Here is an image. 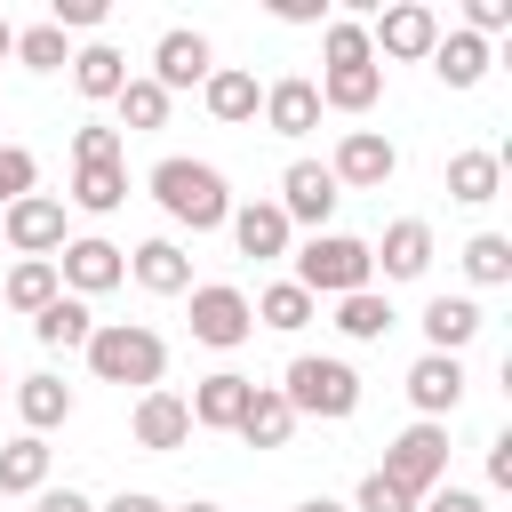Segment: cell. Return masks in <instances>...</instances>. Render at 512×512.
Listing matches in <instances>:
<instances>
[{
  "label": "cell",
  "mask_w": 512,
  "mask_h": 512,
  "mask_svg": "<svg viewBox=\"0 0 512 512\" xmlns=\"http://www.w3.org/2000/svg\"><path fill=\"white\" fill-rule=\"evenodd\" d=\"M152 200L176 216V224H192V232H216L224 216H232V192H224V168H208V160H160L152 168Z\"/></svg>",
  "instance_id": "cell-1"
},
{
  "label": "cell",
  "mask_w": 512,
  "mask_h": 512,
  "mask_svg": "<svg viewBox=\"0 0 512 512\" xmlns=\"http://www.w3.org/2000/svg\"><path fill=\"white\" fill-rule=\"evenodd\" d=\"M80 352H88V368H96L104 384H144V392H152L160 368H168V344H160L144 320H104Z\"/></svg>",
  "instance_id": "cell-2"
},
{
  "label": "cell",
  "mask_w": 512,
  "mask_h": 512,
  "mask_svg": "<svg viewBox=\"0 0 512 512\" xmlns=\"http://www.w3.org/2000/svg\"><path fill=\"white\" fill-rule=\"evenodd\" d=\"M368 240H352V232H312L304 240V256H296V288L320 304V296H352V288H368Z\"/></svg>",
  "instance_id": "cell-3"
},
{
  "label": "cell",
  "mask_w": 512,
  "mask_h": 512,
  "mask_svg": "<svg viewBox=\"0 0 512 512\" xmlns=\"http://www.w3.org/2000/svg\"><path fill=\"white\" fill-rule=\"evenodd\" d=\"M280 400L296 408V416H352L360 408V376L344 368V360H320V352H296L288 360V384H280Z\"/></svg>",
  "instance_id": "cell-4"
},
{
  "label": "cell",
  "mask_w": 512,
  "mask_h": 512,
  "mask_svg": "<svg viewBox=\"0 0 512 512\" xmlns=\"http://www.w3.org/2000/svg\"><path fill=\"white\" fill-rule=\"evenodd\" d=\"M408 504H424L432 488H448V432L440 424H408L392 448H384V464H376Z\"/></svg>",
  "instance_id": "cell-5"
},
{
  "label": "cell",
  "mask_w": 512,
  "mask_h": 512,
  "mask_svg": "<svg viewBox=\"0 0 512 512\" xmlns=\"http://www.w3.org/2000/svg\"><path fill=\"white\" fill-rule=\"evenodd\" d=\"M192 336H200V344H216V352L248 344V336H256V312H248V296H240V288H224V280L192 288Z\"/></svg>",
  "instance_id": "cell-6"
},
{
  "label": "cell",
  "mask_w": 512,
  "mask_h": 512,
  "mask_svg": "<svg viewBox=\"0 0 512 512\" xmlns=\"http://www.w3.org/2000/svg\"><path fill=\"white\" fill-rule=\"evenodd\" d=\"M392 168H400V152H392V136H376V128H352V136L336 144V160H328L336 192H344V184H352V192H384Z\"/></svg>",
  "instance_id": "cell-7"
},
{
  "label": "cell",
  "mask_w": 512,
  "mask_h": 512,
  "mask_svg": "<svg viewBox=\"0 0 512 512\" xmlns=\"http://www.w3.org/2000/svg\"><path fill=\"white\" fill-rule=\"evenodd\" d=\"M0 224H8V248H16V256H48V264H56V248H64V200L24 192V200L0 208Z\"/></svg>",
  "instance_id": "cell-8"
},
{
  "label": "cell",
  "mask_w": 512,
  "mask_h": 512,
  "mask_svg": "<svg viewBox=\"0 0 512 512\" xmlns=\"http://www.w3.org/2000/svg\"><path fill=\"white\" fill-rule=\"evenodd\" d=\"M56 280H64L72 296H104V288L128 280V256H120L112 240H64V248H56Z\"/></svg>",
  "instance_id": "cell-9"
},
{
  "label": "cell",
  "mask_w": 512,
  "mask_h": 512,
  "mask_svg": "<svg viewBox=\"0 0 512 512\" xmlns=\"http://www.w3.org/2000/svg\"><path fill=\"white\" fill-rule=\"evenodd\" d=\"M336 200H344V192H336L328 160H296V168L280 176V216H288V224H312V232H320Z\"/></svg>",
  "instance_id": "cell-10"
},
{
  "label": "cell",
  "mask_w": 512,
  "mask_h": 512,
  "mask_svg": "<svg viewBox=\"0 0 512 512\" xmlns=\"http://www.w3.org/2000/svg\"><path fill=\"white\" fill-rule=\"evenodd\" d=\"M432 40H440V16H432L424 0L384 8V16H376V32H368V48H384V56H432Z\"/></svg>",
  "instance_id": "cell-11"
},
{
  "label": "cell",
  "mask_w": 512,
  "mask_h": 512,
  "mask_svg": "<svg viewBox=\"0 0 512 512\" xmlns=\"http://www.w3.org/2000/svg\"><path fill=\"white\" fill-rule=\"evenodd\" d=\"M408 400H416V416H424V424H440V416L464 400V360H448V352H424V360L408 368Z\"/></svg>",
  "instance_id": "cell-12"
},
{
  "label": "cell",
  "mask_w": 512,
  "mask_h": 512,
  "mask_svg": "<svg viewBox=\"0 0 512 512\" xmlns=\"http://www.w3.org/2000/svg\"><path fill=\"white\" fill-rule=\"evenodd\" d=\"M216 64H208V40L200 32H160V48H152V88H192V80H208Z\"/></svg>",
  "instance_id": "cell-13"
},
{
  "label": "cell",
  "mask_w": 512,
  "mask_h": 512,
  "mask_svg": "<svg viewBox=\"0 0 512 512\" xmlns=\"http://www.w3.org/2000/svg\"><path fill=\"white\" fill-rule=\"evenodd\" d=\"M184 440H192V408H184L176 392H144V400H136V448L168 456V448H184Z\"/></svg>",
  "instance_id": "cell-14"
},
{
  "label": "cell",
  "mask_w": 512,
  "mask_h": 512,
  "mask_svg": "<svg viewBox=\"0 0 512 512\" xmlns=\"http://www.w3.org/2000/svg\"><path fill=\"white\" fill-rule=\"evenodd\" d=\"M232 224V240H240V256H288V216H280V200H248V208H232L224 216Z\"/></svg>",
  "instance_id": "cell-15"
},
{
  "label": "cell",
  "mask_w": 512,
  "mask_h": 512,
  "mask_svg": "<svg viewBox=\"0 0 512 512\" xmlns=\"http://www.w3.org/2000/svg\"><path fill=\"white\" fill-rule=\"evenodd\" d=\"M368 264H384V280H424V264H432V224L400 216V224L384 232V248H368Z\"/></svg>",
  "instance_id": "cell-16"
},
{
  "label": "cell",
  "mask_w": 512,
  "mask_h": 512,
  "mask_svg": "<svg viewBox=\"0 0 512 512\" xmlns=\"http://www.w3.org/2000/svg\"><path fill=\"white\" fill-rule=\"evenodd\" d=\"M248 392H256V384L224 368V376H200L184 408H192V424H208V432H232V424H240V408H248Z\"/></svg>",
  "instance_id": "cell-17"
},
{
  "label": "cell",
  "mask_w": 512,
  "mask_h": 512,
  "mask_svg": "<svg viewBox=\"0 0 512 512\" xmlns=\"http://www.w3.org/2000/svg\"><path fill=\"white\" fill-rule=\"evenodd\" d=\"M248 448H288V432H296V408L280 400V384H256L248 392V408H240V424H232Z\"/></svg>",
  "instance_id": "cell-18"
},
{
  "label": "cell",
  "mask_w": 512,
  "mask_h": 512,
  "mask_svg": "<svg viewBox=\"0 0 512 512\" xmlns=\"http://www.w3.org/2000/svg\"><path fill=\"white\" fill-rule=\"evenodd\" d=\"M72 88H80L88 104H112V96L128 88V56H120L112 40H88V48L72 56Z\"/></svg>",
  "instance_id": "cell-19"
},
{
  "label": "cell",
  "mask_w": 512,
  "mask_h": 512,
  "mask_svg": "<svg viewBox=\"0 0 512 512\" xmlns=\"http://www.w3.org/2000/svg\"><path fill=\"white\" fill-rule=\"evenodd\" d=\"M256 112H264V128H272V136H304V128L320 120V88H312V80H272Z\"/></svg>",
  "instance_id": "cell-20"
},
{
  "label": "cell",
  "mask_w": 512,
  "mask_h": 512,
  "mask_svg": "<svg viewBox=\"0 0 512 512\" xmlns=\"http://www.w3.org/2000/svg\"><path fill=\"white\" fill-rule=\"evenodd\" d=\"M128 272H136V288H152V296H184V288H192V256H184L176 240H144V248L128 256Z\"/></svg>",
  "instance_id": "cell-21"
},
{
  "label": "cell",
  "mask_w": 512,
  "mask_h": 512,
  "mask_svg": "<svg viewBox=\"0 0 512 512\" xmlns=\"http://www.w3.org/2000/svg\"><path fill=\"white\" fill-rule=\"evenodd\" d=\"M200 96H208V112L216 120H256V104H264V88H256V72H240V64H216L208 80H200Z\"/></svg>",
  "instance_id": "cell-22"
},
{
  "label": "cell",
  "mask_w": 512,
  "mask_h": 512,
  "mask_svg": "<svg viewBox=\"0 0 512 512\" xmlns=\"http://www.w3.org/2000/svg\"><path fill=\"white\" fill-rule=\"evenodd\" d=\"M424 336H432V352L456 360V352L480 336V304H472V296H432V304H424Z\"/></svg>",
  "instance_id": "cell-23"
},
{
  "label": "cell",
  "mask_w": 512,
  "mask_h": 512,
  "mask_svg": "<svg viewBox=\"0 0 512 512\" xmlns=\"http://www.w3.org/2000/svg\"><path fill=\"white\" fill-rule=\"evenodd\" d=\"M496 192H504V152H456V160H448V200L480 208V200H496Z\"/></svg>",
  "instance_id": "cell-24"
},
{
  "label": "cell",
  "mask_w": 512,
  "mask_h": 512,
  "mask_svg": "<svg viewBox=\"0 0 512 512\" xmlns=\"http://www.w3.org/2000/svg\"><path fill=\"white\" fill-rule=\"evenodd\" d=\"M40 488H48V440L24 432L0 448V496H40Z\"/></svg>",
  "instance_id": "cell-25"
},
{
  "label": "cell",
  "mask_w": 512,
  "mask_h": 512,
  "mask_svg": "<svg viewBox=\"0 0 512 512\" xmlns=\"http://www.w3.org/2000/svg\"><path fill=\"white\" fill-rule=\"evenodd\" d=\"M432 72H440L448 88H480V72H488V40H472V32H440V40H432Z\"/></svg>",
  "instance_id": "cell-26"
},
{
  "label": "cell",
  "mask_w": 512,
  "mask_h": 512,
  "mask_svg": "<svg viewBox=\"0 0 512 512\" xmlns=\"http://www.w3.org/2000/svg\"><path fill=\"white\" fill-rule=\"evenodd\" d=\"M32 336H40L48 352H72V344H88V336H96V312H88L80 296H56L48 312H32Z\"/></svg>",
  "instance_id": "cell-27"
},
{
  "label": "cell",
  "mask_w": 512,
  "mask_h": 512,
  "mask_svg": "<svg viewBox=\"0 0 512 512\" xmlns=\"http://www.w3.org/2000/svg\"><path fill=\"white\" fill-rule=\"evenodd\" d=\"M312 88H320V104H336V112H368V104L384 96V72H376V64H344V72H320Z\"/></svg>",
  "instance_id": "cell-28"
},
{
  "label": "cell",
  "mask_w": 512,
  "mask_h": 512,
  "mask_svg": "<svg viewBox=\"0 0 512 512\" xmlns=\"http://www.w3.org/2000/svg\"><path fill=\"white\" fill-rule=\"evenodd\" d=\"M120 200H128V168H120V160L72 168V208H88V216H112Z\"/></svg>",
  "instance_id": "cell-29"
},
{
  "label": "cell",
  "mask_w": 512,
  "mask_h": 512,
  "mask_svg": "<svg viewBox=\"0 0 512 512\" xmlns=\"http://www.w3.org/2000/svg\"><path fill=\"white\" fill-rule=\"evenodd\" d=\"M16 416H24L32 432H56V424L72 416V384H56V376H24V384H16Z\"/></svg>",
  "instance_id": "cell-30"
},
{
  "label": "cell",
  "mask_w": 512,
  "mask_h": 512,
  "mask_svg": "<svg viewBox=\"0 0 512 512\" xmlns=\"http://www.w3.org/2000/svg\"><path fill=\"white\" fill-rule=\"evenodd\" d=\"M56 296H64V280H56L48 256H24V264L8 272V304H16V312H48Z\"/></svg>",
  "instance_id": "cell-31"
},
{
  "label": "cell",
  "mask_w": 512,
  "mask_h": 512,
  "mask_svg": "<svg viewBox=\"0 0 512 512\" xmlns=\"http://www.w3.org/2000/svg\"><path fill=\"white\" fill-rule=\"evenodd\" d=\"M336 328H344L352 344H376V336L392 328V304H384L376 288H352V296H336Z\"/></svg>",
  "instance_id": "cell-32"
},
{
  "label": "cell",
  "mask_w": 512,
  "mask_h": 512,
  "mask_svg": "<svg viewBox=\"0 0 512 512\" xmlns=\"http://www.w3.org/2000/svg\"><path fill=\"white\" fill-rule=\"evenodd\" d=\"M248 312H256V320H264V328H280V336H296V328H304V320H312V296H304V288H296V280H272V288H264V296H256V304H248Z\"/></svg>",
  "instance_id": "cell-33"
},
{
  "label": "cell",
  "mask_w": 512,
  "mask_h": 512,
  "mask_svg": "<svg viewBox=\"0 0 512 512\" xmlns=\"http://www.w3.org/2000/svg\"><path fill=\"white\" fill-rule=\"evenodd\" d=\"M320 56H328V72H344V64H376V48H368V24H352V16H328V32H320Z\"/></svg>",
  "instance_id": "cell-34"
},
{
  "label": "cell",
  "mask_w": 512,
  "mask_h": 512,
  "mask_svg": "<svg viewBox=\"0 0 512 512\" xmlns=\"http://www.w3.org/2000/svg\"><path fill=\"white\" fill-rule=\"evenodd\" d=\"M112 104H120V128H168V88H152V80H128Z\"/></svg>",
  "instance_id": "cell-35"
},
{
  "label": "cell",
  "mask_w": 512,
  "mask_h": 512,
  "mask_svg": "<svg viewBox=\"0 0 512 512\" xmlns=\"http://www.w3.org/2000/svg\"><path fill=\"white\" fill-rule=\"evenodd\" d=\"M464 272H472L480 288H504V280H512V240H504V232H480V240L464 248Z\"/></svg>",
  "instance_id": "cell-36"
},
{
  "label": "cell",
  "mask_w": 512,
  "mask_h": 512,
  "mask_svg": "<svg viewBox=\"0 0 512 512\" xmlns=\"http://www.w3.org/2000/svg\"><path fill=\"white\" fill-rule=\"evenodd\" d=\"M16 56H24L32 72H64V64H72V48H64V32H56V24H32V32H16Z\"/></svg>",
  "instance_id": "cell-37"
},
{
  "label": "cell",
  "mask_w": 512,
  "mask_h": 512,
  "mask_svg": "<svg viewBox=\"0 0 512 512\" xmlns=\"http://www.w3.org/2000/svg\"><path fill=\"white\" fill-rule=\"evenodd\" d=\"M96 160H120V128H104V120L72 128V168H96Z\"/></svg>",
  "instance_id": "cell-38"
},
{
  "label": "cell",
  "mask_w": 512,
  "mask_h": 512,
  "mask_svg": "<svg viewBox=\"0 0 512 512\" xmlns=\"http://www.w3.org/2000/svg\"><path fill=\"white\" fill-rule=\"evenodd\" d=\"M32 176H40V160H32L24 144H0V208H8V200H24V192H32Z\"/></svg>",
  "instance_id": "cell-39"
},
{
  "label": "cell",
  "mask_w": 512,
  "mask_h": 512,
  "mask_svg": "<svg viewBox=\"0 0 512 512\" xmlns=\"http://www.w3.org/2000/svg\"><path fill=\"white\" fill-rule=\"evenodd\" d=\"M360 512H416V504H408L384 472H368V480H360Z\"/></svg>",
  "instance_id": "cell-40"
},
{
  "label": "cell",
  "mask_w": 512,
  "mask_h": 512,
  "mask_svg": "<svg viewBox=\"0 0 512 512\" xmlns=\"http://www.w3.org/2000/svg\"><path fill=\"white\" fill-rule=\"evenodd\" d=\"M464 16H472L464 32H472V40H488V32H504V24H512V0H472Z\"/></svg>",
  "instance_id": "cell-41"
},
{
  "label": "cell",
  "mask_w": 512,
  "mask_h": 512,
  "mask_svg": "<svg viewBox=\"0 0 512 512\" xmlns=\"http://www.w3.org/2000/svg\"><path fill=\"white\" fill-rule=\"evenodd\" d=\"M56 32L72 24V32H88V24H104V0H56V16H48Z\"/></svg>",
  "instance_id": "cell-42"
},
{
  "label": "cell",
  "mask_w": 512,
  "mask_h": 512,
  "mask_svg": "<svg viewBox=\"0 0 512 512\" xmlns=\"http://www.w3.org/2000/svg\"><path fill=\"white\" fill-rule=\"evenodd\" d=\"M424 512H488V496H480V488H432Z\"/></svg>",
  "instance_id": "cell-43"
},
{
  "label": "cell",
  "mask_w": 512,
  "mask_h": 512,
  "mask_svg": "<svg viewBox=\"0 0 512 512\" xmlns=\"http://www.w3.org/2000/svg\"><path fill=\"white\" fill-rule=\"evenodd\" d=\"M488 488H512V432L488 440Z\"/></svg>",
  "instance_id": "cell-44"
},
{
  "label": "cell",
  "mask_w": 512,
  "mask_h": 512,
  "mask_svg": "<svg viewBox=\"0 0 512 512\" xmlns=\"http://www.w3.org/2000/svg\"><path fill=\"white\" fill-rule=\"evenodd\" d=\"M32 512H96V504H88L80 488H40V496H32Z\"/></svg>",
  "instance_id": "cell-45"
},
{
  "label": "cell",
  "mask_w": 512,
  "mask_h": 512,
  "mask_svg": "<svg viewBox=\"0 0 512 512\" xmlns=\"http://www.w3.org/2000/svg\"><path fill=\"white\" fill-rule=\"evenodd\" d=\"M104 512H168V504H160V496H144V488H120Z\"/></svg>",
  "instance_id": "cell-46"
},
{
  "label": "cell",
  "mask_w": 512,
  "mask_h": 512,
  "mask_svg": "<svg viewBox=\"0 0 512 512\" xmlns=\"http://www.w3.org/2000/svg\"><path fill=\"white\" fill-rule=\"evenodd\" d=\"M0 56H16V24L8 16H0Z\"/></svg>",
  "instance_id": "cell-47"
},
{
  "label": "cell",
  "mask_w": 512,
  "mask_h": 512,
  "mask_svg": "<svg viewBox=\"0 0 512 512\" xmlns=\"http://www.w3.org/2000/svg\"><path fill=\"white\" fill-rule=\"evenodd\" d=\"M296 512H344V504H328V496H304V504H296Z\"/></svg>",
  "instance_id": "cell-48"
},
{
  "label": "cell",
  "mask_w": 512,
  "mask_h": 512,
  "mask_svg": "<svg viewBox=\"0 0 512 512\" xmlns=\"http://www.w3.org/2000/svg\"><path fill=\"white\" fill-rule=\"evenodd\" d=\"M176 512H216V504H176Z\"/></svg>",
  "instance_id": "cell-49"
},
{
  "label": "cell",
  "mask_w": 512,
  "mask_h": 512,
  "mask_svg": "<svg viewBox=\"0 0 512 512\" xmlns=\"http://www.w3.org/2000/svg\"><path fill=\"white\" fill-rule=\"evenodd\" d=\"M0 392H8V376H0Z\"/></svg>",
  "instance_id": "cell-50"
}]
</instances>
